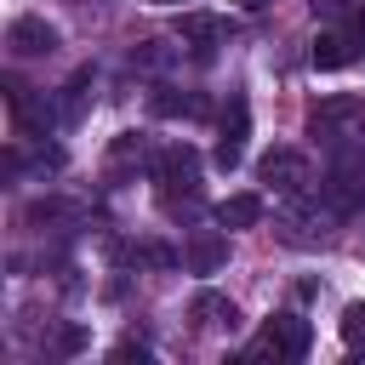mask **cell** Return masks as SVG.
Instances as JSON below:
<instances>
[{"label": "cell", "instance_id": "cell-1", "mask_svg": "<svg viewBox=\"0 0 365 365\" xmlns=\"http://www.w3.org/2000/svg\"><path fill=\"white\" fill-rule=\"evenodd\" d=\"M319 200L336 211V217H354L365 205V154H342L331 165V177L319 182Z\"/></svg>", "mask_w": 365, "mask_h": 365}, {"label": "cell", "instance_id": "cell-2", "mask_svg": "<svg viewBox=\"0 0 365 365\" xmlns=\"http://www.w3.org/2000/svg\"><path fill=\"white\" fill-rule=\"evenodd\" d=\"M314 137H331V143H342V137H354L359 125H365V97H325L319 108H314Z\"/></svg>", "mask_w": 365, "mask_h": 365}, {"label": "cell", "instance_id": "cell-3", "mask_svg": "<svg viewBox=\"0 0 365 365\" xmlns=\"http://www.w3.org/2000/svg\"><path fill=\"white\" fill-rule=\"evenodd\" d=\"M308 342H314V331H308V319H302V314H274V319H268V331H262V342H257L251 354L302 359V354H308Z\"/></svg>", "mask_w": 365, "mask_h": 365}, {"label": "cell", "instance_id": "cell-4", "mask_svg": "<svg viewBox=\"0 0 365 365\" xmlns=\"http://www.w3.org/2000/svg\"><path fill=\"white\" fill-rule=\"evenodd\" d=\"M245 137H251V108H245V97H234L228 114H222V137H217V148H211L217 171H234V165L245 160Z\"/></svg>", "mask_w": 365, "mask_h": 365}, {"label": "cell", "instance_id": "cell-5", "mask_svg": "<svg viewBox=\"0 0 365 365\" xmlns=\"http://www.w3.org/2000/svg\"><path fill=\"white\" fill-rule=\"evenodd\" d=\"M257 177H262L268 188H279V194H302V182H308V160H302L297 148H268V154L257 160Z\"/></svg>", "mask_w": 365, "mask_h": 365}, {"label": "cell", "instance_id": "cell-6", "mask_svg": "<svg viewBox=\"0 0 365 365\" xmlns=\"http://www.w3.org/2000/svg\"><path fill=\"white\" fill-rule=\"evenodd\" d=\"M6 46H11L17 57H46V51H57V29H51L46 17H17V23L6 29Z\"/></svg>", "mask_w": 365, "mask_h": 365}, {"label": "cell", "instance_id": "cell-7", "mask_svg": "<svg viewBox=\"0 0 365 365\" xmlns=\"http://www.w3.org/2000/svg\"><path fill=\"white\" fill-rule=\"evenodd\" d=\"M6 108H11V120H17V131H29V137H46V125H51V103H40V97H29V86H6Z\"/></svg>", "mask_w": 365, "mask_h": 365}, {"label": "cell", "instance_id": "cell-8", "mask_svg": "<svg viewBox=\"0 0 365 365\" xmlns=\"http://www.w3.org/2000/svg\"><path fill=\"white\" fill-rule=\"evenodd\" d=\"M148 171H154V182H165V188H177V182H182V188H194L200 160H194V148H188V143H171V148H160V154H154V165H148Z\"/></svg>", "mask_w": 365, "mask_h": 365}, {"label": "cell", "instance_id": "cell-9", "mask_svg": "<svg viewBox=\"0 0 365 365\" xmlns=\"http://www.w3.org/2000/svg\"><path fill=\"white\" fill-rule=\"evenodd\" d=\"M354 57H359V34H342V29L314 34V68H348Z\"/></svg>", "mask_w": 365, "mask_h": 365}, {"label": "cell", "instance_id": "cell-10", "mask_svg": "<svg viewBox=\"0 0 365 365\" xmlns=\"http://www.w3.org/2000/svg\"><path fill=\"white\" fill-rule=\"evenodd\" d=\"M228 29H222V17H211V11H188L182 23H177V40H188L200 57H211V46L222 40Z\"/></svg>", "mask_w": 365, "mask_h": 365}, {"label": "cell", "instance_id": "cell-11", "mask_svg": "<svg viewBox=\"0 0 365 365\" xmlns=\"http://www.w3.org/2000/svg\"><path fill=\"white\" fill-rule=\"evenodd\" d=\"M182 257H188V268H194V274H217V268H222V257H228V240L205 228V234H194V240H188V251H182Z\"/></svg>", "mask_w": 365, "mask_h": 365}, {"label": "cell", "instance_id": "cell-12", "mask_svg": "<svg viewBox=\"0 0 365 365\" xmlns=\"http://www.w3.org/2000/svg\"><path fill=\"white\" fill-rule=\"evenodd\" d=\"M194 319L211 325V331H234V325H240V308H234L228 297H217V291H200V297H194Z\"/></svg>", "mask_w": 365, "mask_h": 365}, {"label": "cell", "instance_id": "cell-13", "mask_svg": "<svg viewBox=\"0 0 365 365\" xmlns=\"http://www.w3.org/2000/svg\"><path fill=\"white\" fill-rule=\"evenodd\" d=\"M217 222H222V228H251V222H262V194H228V200L217 205Z\"/></svg>", "mask_w": 365, "mask_h": 365}, {"label": "cell", "instance_id": "cell-14", "mask_svg": "<svg viewBox=\"0 0 365 365\" xmlns=\"http://www.w3.org/2000/svg\"><path fill=\"white\" fill-rule=\"evenodd\" d=\"M148 108H154V114H205V97L160 86V91H148Z\"/></svg>", "mask_w": 365, "mask_h": 365}, {"label": "cell", "instance_id": "cell-15", "mask_svg": "<svg viewBox=\"0 0 365 365\" xmlns=\"http://www.w3.org/2000/svg\"><path fill=\"white\" fill-rule=\"evenodd\" d=\"M342 342L348 348H365V302H348L342 308Z\"/></svg>", "mask_w": 365, "mask_h": 365}, {"label": "cell", "instance_id": "cell-16", "mask_svg": "<svg viewBox=\"0 0 365 365\" xmlns=\"http://www.w3.org/2000/svg\"><path fill=\"white\" fill-rule=\"evenodd\" d=\"M114 359H120V365H131V359L148 365V348H131V342H125V348H114Z\"/></svg>", "mask_w": 365, "mask_h": 365}, {"label": "cell", "instance_id": "cell-17", "mask_svg": "<svg viewBox=\"0 0 365 365\" xmlns=\"http://www.w3.org/2000/svg\"><path fill=\"white\" fill-rule=\"evenodd\" d=\"M348 0H314V17H342Z\"/></svg>", "mask_w": 365, "mask_h": 365}, {"label": "cell", "instance_id": "cell-18", "mask_svg": "<svg viewBox=\"0 0 365 365\" xmlns=\"http://www.w3.org/2000/svg\"><path fill=\"white\" fill-rule=\"evenodd\" d=\"M354 34H359V40H365V6H359V17H354Z\"/></svg>", "mask_w": 365, "mask_h": 365}, {"label": "cell", "instance_id": "cell-19", "mask_svg": "<svg viewBox=\"0 0 365 365\" xmlns=\"http://www.w3.org/2000/svg\"><path fill=\"white\" fill-rule=\"evenodd\" d=\"M240 6H245V11H257V6H268V0H240Z\"/></svg>", "mask_w": 365, "mask_h": 365}]
</instances>
